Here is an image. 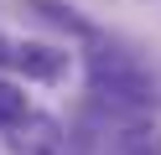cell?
Masks as SVG:
<instances>
[{"instance_id":"obj_5","label":"cell","mask_w":161,"mask_h":155,"mask_svg":"<svg viewBox=\"0 0 161 155\" xmlns=\"http://www.w3.org/2000/svg\"><path fill=\"white\" fill-rule=\"evenodd\" d=\"M119 155H161V129L156 124H140V129H130L125 140H119Z\"/></svg>"},{"instance_id":"obj_2","label":"cell","mask_w":161,"mask_h":155,"mask_svg":"<svg viewBox=\"0 0 161 155\" xmlns=\"http://www.w3.org/2000/svg\"><path fill=\"white\" fill-rule=\"evenodd\" d=\"M11 150L16 155H57L63 150V134H57V124L47 119V114H26L21 124H11Z\"/></svg>"},{"instance_id":"obj_1","label":"cell","mask_w":161,"mask_h":155,"mask_svg":"<svg viewBox=\"0 0 161 155\" xmlns=\"http://www.w3.org/2000/svg\"><path fill=\"white\" fill-rule=\"evenodd\" d=\"M88 78H94V93L104 98H119V103H156V83L125 57V52H99L88 62Z\"/></svg>"},{"instance_id":"obj_4","label":"cell","mask_w":161,"mask_h":155,"mask_svg":"<svg viewBox=\"0 0 161 155\" xmlns=\"http://www.w3.org/2000/svg\"><path fill=\"white\" fill-rule=\"evenodd\" d=\"M26 10L42 16V21H52V26H63V31H73V36H94V26L83 16H73L68 5H57V0H26Z\"/></svg>"},{"instance_id":"obj_3","label":"cell","mask_w":161,"mask_h":155,"mask_svg":"<svg viewBox=\"0 0 161 155\" xmlns=\"http://www.w3.org/2000/svg\"><path fill=\"white\" fill-rule=\"evenodd\" d=\"M63 52H52V47H42V41H11V67H21L26 78H42V83H52V78H63Z\"/></svg>"},{"instance_id":"obj_6","label":"cell","mask_w":161,"mask_h":155,"mask_svg":"<svg viewBox=\"0 0 161 155\" xmlns=\"http://www.w3.org/2000/svg\"><path fill=\"white\" fill-rule=\"evenodd\" d=\"M21 119H26V93L0 83V124H21Z\"/></svg>"}]
</instances>
